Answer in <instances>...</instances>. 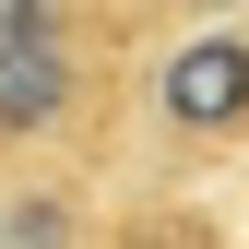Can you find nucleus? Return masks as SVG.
Returning <instances> with one entry per match:
<instances>
[{"instance_id": "obj_2", "label": "nucleus", "mask_w": 249, "mask_h": 249, "mask_svg": "<svg viewBox=\"0 0 249 249\" xmlns=\"http://www.w3.org/2000/svg\"><path fill=\"white\" fill-rule=\"evenodd\" d=\"M95 249H226V202L213 190H131V178H119Z\"/></svg>"}, {"instance_id": "obj_3", "label": "nucleus", "mask_w": 249, "mask_h": 249, "mask_svg": "<svg viewBox=\"0 0 249 249\" xmlns=\"http://www.w3.org/2000/svg\"><path fill=\"white\" fill-rule=\"evenodd\" d=\"M107 12H119V36L154 59L166 36H190V24H226V12H249V0H107Z\"/></svg>"}, {"instance_id": "obj_1", "label": "nucleus", "mask_w": 249, "mask_h": 249, "mask_svg": "<svg viewBox=\"0 0 249 249\" xmlns=\"http://www.w3.org/2000/svg\"><path fill=\"white\" fill-rule=\"evenodd\" d=\"M226 166H249V12L154 48L131 83V142H119L131 190H213Z\"/></svg>"}]
</instances>
